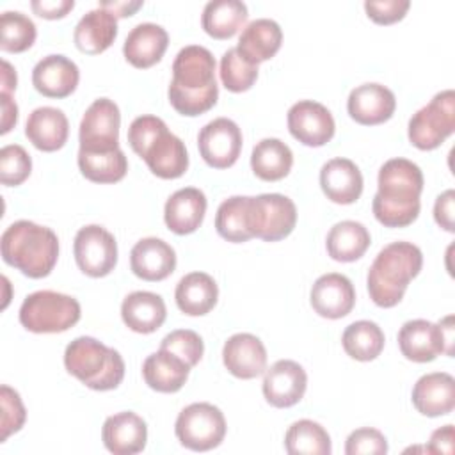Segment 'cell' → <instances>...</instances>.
Segmentation results:
<instances>
[{
    "mask_svg": "<svg viewBox=\"0 0 455 455\" xmlns=\"http://www.w3.org/2000/svg\"><path fill=\"white\" fill-rule=\"evenodd\" d=\"M167 96L172 108L187 117L201 116L217 103L215 59L208 48L188 44L178 52Z\"/></svg>",
    "mask_w": 455,
    "mask_h": 455,
    "instance_id": "6da1fadb",
    "label": "cell"
},
{
    "mask_svg": "<svg viewBox=\"0 0 455 455\" xmlns=\"http://www.w3.org/2000/svg\"><path fill=\"white\" fill-rule=\"evenodd\" d=\"M421 169L407 158L387 160L377 178V194L371 203L375 219L386 228H405L412 224L421 208L423 190Z\"/></svg>",
    "mask_w": 455,
    "mask_h": 455,
    "instance_id": "7a4b0ae2",
    "label": "cell"
},
{
    "mask_svg": "<svg viewBox=\"0 0 455 455\" xmlns=\"http://www.w3.org/2000/svg\"><path fill=\"white\" fill-rule=\"evenodd\" d=\"M130 148L162 180H176L188 169V153L180 137L156 116H139L128 128Z\"/></svg>",
    "mask_w": 455,
    "mask_h": 455,
    "instance_id": "3957f363",
    "label": "cell"
},
{
    "mask_svg": "<svg viewBox=\"0 0 455 455\" xmlns=\"http://www.w3.org/2000/svg\"><path fill=\"white\" fill-rule=\"evenodd\" d=\"M2 258L7 265L30 279L46 277L59 258V238L32 220L12 222L0 238Z\"/></svg>",
    "mask_w": 455,
    "mask_h": 455,
    "instance_id": "277c9868",
    "label": "cell"
},
{
    "mask_svg": "<svg viewBox=\"0 0 455 455\" xmlns=\"http://www.w3.org/2000/svg\"><path fill=\"white\" fill-rule=\"evenodd\" d=\"M423 267L421 249L411 242H393L386 245L373 259L366 288L370 299L379 307H393L402 299L403 293Z\"/></svg>",
    "mask_w": 455,
    "mask_h": 455,
    "instance_id": "5b68a950",
    "label": "cell"
},
{
    "mask_svg": "<svg viewBox=\"0 0 455 455\" xmlns=\"http://www.w3.org/2000/svg\"><path fill=\"white\" fill-rule=\"evenodd\" d=\"M64 366L68 373L94 391L116 389L124 379L121 354L91 336H80L66 347Z\"/></svg>",
    "mask_w": 455,
    "mask_h": 455,
    "instance_id": "8992f818",
    "label": "cell"
},
{
    "mask_svg": "<svg viewBox=\"0 0 455 455\" xmlns=\"http://www.w3.org/2000/svg\"><path fill=\"white\" fill-rule=\"evenodd\" d=\"M82 316L76 299L66 293L39 290L30 293L20 307V323L36 334H53L71 329Z\"/></svg>",
    "mask_w": 455,
    "mask_h": 455,
    "instance_id": "52a82bcc",
    "label": "cell"
},
{
    "mask_svg": "<svg viewBox=\"0 0 455 455\" xmlns=\"http://www.w3.org/2000/svg\"><path fill=\"white\" fill-rule=\"evenodd\" d=\"M455 130V92H437L425 107L409 119L407 135L414 148L432 151L439 148Z\"/></svg>",
    "mask_w": 455,
    "mask_h": 455,
    "instance_id": "ba28073f",
    "label": "cell"
},
{
    "mask_svg": "<svg viewBox=\"0 0 455 455\" xmlns=\"http://www.w3.org/2000/svg\"><path fill=\"white\" fill-rule=\"evenodd\" d=\"M226 428L222 411L208 402L187 405L174 423V434L180 444L192 451H208L217 448L224 441Z\"/></svg>",
    "mask_w": 455,
    "mask_h": 455,
    "instance_id": "9c48e42d",
    "label": "cell"
},
{
    "mask_svg": "<svg viewBox=\"0 0 455 455\" xmlns=\"http://www.w3.org/2000/svg\"><path fill=\"white\" fill-rule=\"evenodd\" d=\"M249 213L252 236L265 242L286 238L297 224L295 203L283 194H261L251 197Z\"/></svg>",
    "mask_w": 455,
    "mask_h": 455,
    "instance_id": "30bf717a",
    "label": "cell"
},
{
    "mask_svg": "<svg viewBox=\"0 0 455 455\" xmlns=\"http://www.w3.org/2000/svg\"><path fill=\"white\" fill-rule=\"evenodd\" d=\"M78 268L89 277H105L117 265V242L103 226L89 224L78 229L73 242Z\"/></svg>",
    "mask_w": 455,
    "mask_h": 455,
    "instance_id": "8fae6325",
    "label": "cell"
},
{
    "mask_svg": "<svg viewBox=\"0 0 455 455\" xmlns=\"http://www.w3.org/2000/svg\"><path fill=\"white\" fill-rule=\"evenodd\" d=\"M119 107L108 98L94 100L85 110L78 139L82 151H112L119 148Z\"/></svg>",
    "mask_w": 455,
    "mask_h": 455,
    "instance_id": "7c38bea8",
    "label": "cell"
},
{
    "mask_svg": "<svg viewBox=\"0 0 455 455\" xmlns=\"http://www.w3.org/2000/svg\"><path fill=\"white\" fill-rule=\"evenodd\" d=\"M242 132L228 117H217L206 123L197 135V148L203 160L213 169L231 167L242 151Z\"/></svg>",
    "mask_w": 455,
    "mask_h": 455,
    "instance_id": "4fadbf2b",
    "label": "cell"
},
{
    "mask_svg": "<svg viewBox=\"0 0 455 455\" xmlns=\"http://www.w3.org/2000/svg\"><path fill=\"white\" fill-rule=\"evenodd\" d=\"M288 130L293 139L309 148H320L334 137V117L329 108L313 100H302L288 110Z\"/></svg>",
    "mask_w": 455,
    "mask_h": 455,
    "instance_id": "5bb4252c",
    "label": "cell"
},
{
    "mask_svg": "<svg viewBox=\"0 0 455 455\" xmlns=\"http://www.w3.org/2000/svg\"><path fill=\"white\" fill-rule=\"evenodd\" d=\"M306 370L291 359H279L268 370H265L263 396L272 407L286 409L299 403L306 393Z\"/></svg>",
    "mask_w": 455,
    "mask_h": 455,
    "instance_id": "9a60e30c",
    "label": "cell"
},
{
    "mask_svg": "<svg viewBox=\"0 0 455 455\" xmlns=\"http://www.w3.org/2000/svg\"><path fill=\"white\" fill-rule=\"evenodd\" d=\"M309 302L320 316L338 320L352 311L355 304V290L347 275L338 272L323 274L311 286Z\"/></svg>",
    "mask_w": 455,
    "mask_h": 455,
    "instance_id": "2e32d148",
    "label": "cell"
},
{
    "mask_svg": "<svg viewBox=\"0 0 455 455\" xmlns=\"http://www.w3.org/2000/svg\"><path fill=\"white\" fill-rule=\"evenodd\" d=\"M396 108V98L382 84H363L350 91L347 100L348 116L364 126H375L389 121Z\"/></svg>",
    "mask_w": 455,
    "mask_h": 455,
    "instance_id": "e0dca14e",
    "label": "cell"
},
{
    "mask_svg": "<svg viewBox=\"0 0 455 455\" xmlns=\"http://www.w3.org/2000/svg\"><path fill=\"white\" fill-rule=\"evenodd\" d=\"M222 363L226 370L236 379H256L267 370L265 345L254 334H233L222 347Z\"/></svg>",
    "mask_w": 455,
    "mask_h": 455,
    "instance_id": "ac0fdd59",
    "label": "cell"
},
{
    "mask_svg": "<svg viewBox=\"0 0 455 455\" xmlns=\"http://www.w3.org/2000/svg\"><path fill=\"white\" fill-rule=\"evenodd\" d=\"M398 347L402 355L414 363H430L437 355L446 354L441 325L423 318L409 320L400 327Z\"/></svg>",
    "mask_w": 455,
    "mask_h": 455,
    "instance_id": "d6986e66",
    "label": "cell"
},
{
    "mask_svg": "<svg viewBox=\"0 0 455 455\" xmlns=\"http://www.w3.org/2000/svg\"><path fill=\"white\" fill-rule=\"evenodd\" d=\"M80 80L78 66L66 55H46L32 69L36 91L46 98H68Z\"/></svg>",
    "mask_w": 455,
    "mask_h": 455,
    "instance_id": "ffe728a7",
    "label": "cell"
},
{
    "mask_svg": "<svg viewBox=\"0 0 455 455\" xmlns=\"http://www.w3.org/2000/svg\"><path fill=\"white\" fill-rule=\"evenodd\" d=\"M101 439L105 448L114 455H135L146 448L148 427L139 414L123 411L105 419Z\"/></svg>",
    "mask_w": 455,
    "mask_h": 455,
    "instance_id": "44dd1931",
    "label": "cell"
},
{
    "mask_svg": "<svg viewBox=\"0 0 455 455\" xmlns=\"http://www.w3.org/2000/svg\"><path fill=\"white\" fill-rule=\"evenodd\" d=\"M411 398L419 414L446 416L455 407V379L446 371L427 373L416 380Z\"/></svg>",
    "mask_w": 455,
    "mask_h": 455,
    "instance_id": "7402d4cb",
    "label": "cell"
},
{
    "mask_svg": "<svg viewBox=\"0 0 455 455\" xmlns=\"http://www.w3.org/2000/svg\"><path fill=\"white\" fill-rule=\"evenodd\" d=\"M132 272L142 281H164L176 268V252L162 238L139 240L130 252Z\"/></svg>",
    "mask_w": 455,
    "mask_h": 455,
    "instance_id": "603a6c76",
    "label": "cell"
},
{
    "mask_svg": "<svg viewBox=\"0 0 455 455\" xmlns=\"http://www.w3.org/2000/svg\"><path fill=\"white\" fill-rule=\"evenodd\" d=\"M363 174L348 158H332L320 169V187L329 201L352 204L363 194Z\"/></svg>",
    "mask_w": 455,
    "mask_h": 455,
    "instance_id": "cb8c5ba5",
    "label": "cell"
},
{
    "mask_svg": "<svg viewBox=\"0 0 455 455\" xmlns=\"http://www.w3.org/2000/svg\"><path fill=\"white\" fill-rule=\"evenodd\" d=\"M169 46V34L156 23H139L124 39V59L137 69H148L162 60Z\"/></svg>",
    "mask_w": 455,
    "mask_h": 455,
    "instance_id": "d4e9b609",
    "label": "cell"
},
{
    "mask_svg": "<svg viewBox=\"0 0 455 455\" xmlns=\"http://www.w3.org/2000/svg\"><path fill=\"white\" fill-rule=\"evenodd\" d=\"M206 206L208 203L203 190L196 187L180 188L165 203V226L176 235H190L203 224Z\"/></svg>",
    "mask_w": 455,
    "mask_h": 455,
    "instance_id": "484cf974",
    "label": "cell"
},
{
    "mask_svg": "<svg viewBox=\"0 0 455 455\" xmlns=\"http://www.w3.org/2000/svg\"><path fill=\"white\" fill-rule=\"evenodd\" d=\"M25 135L34 148L44 153L60 149L69 135V123L66 114L55 107H39L30 112Z\"/></svg>",
    "mask_w": 455,
    "mask_h": 455,
    "instance_id": "4316f807",
    "label": "cell"
},
{
    "mask_svg": "<svg viewBox=\"0 0 455 455\" xmlns=\"http://www.w3.org/2000/svg\"><path fill=\"white\" fill-rule=\"evenodd\" d=\"M167 316L165 302L153 291H132L121 304V318L124 325L139 334L158 331Z\"/></svg>",
    "mask_w": 455,
    "mask_h": 455,
    "instance_id": "83f0119b",
    "label": "cell"
},
{
    "mask_svg": "<svg viewBox=\"0 0 455 455\" xmlns=\"http://www.w3.org/2000/svg\"><path fill=\"white\" fill-rule=\"evenodd\" d=\"M117 37V18L98 7L80 18L75 27L73 41L82 53L98 55L103 53Z\"/></svg>",
    "mask_w": 455,
    "mask_h": 455,
    "instance_id": "f1b7e54d",
    "label": "cell"
},
{
    "mask_svg": "<svg viewBox=\"0 0 455 455\" xmlns=\"http://www.w3.org/2000/svg\"><path fill=\"white\" fill-rule=\"evenodd\" d=\"M283 43V30L277 21L258 18L251 21L240 34L236 50L251 64H259L272 59Z\"/></svg>",
    "mask_w": 455,
    "mask_h": 455,
    "instance_id": "f546056e",
    "label": "cell"
},
{
    "mask_svg": "<svg viewBox=\"0 0 455 455\" xmlns=\"http://www.w3.org/2000/svg\"><path fill=\"white\" fill-rule=\"evenodd\" d=\"M190 373V366L178 355L167 350L153 352L142 363L144 382L158 393H176L180 391Z\"/></svg>",
    "mask_w": 455,
    "mask_h": 455,
    "instance_id": "4dcf8cb0",
    "label": "cell"
},
{
    "mask_svg": "<svg viewBox=\"0 0 455 455\" xmlns=\"http://www.w3.org/2000/svg\"><path fill=\"white\" fill-rule=\"evenodd\" d=\"M174 299L181 313L188 316H203L215 307L219 286L212 275L204 272H190L176 284Z\"/></svg>",
    "mask_w": 455,
    "mask_h": 455,
    "instance_id": "1f68e13d",
    "label": "cell"
},
{
    "mask_svg": "<svg viewBox=\"0 0 455 455\" xmlns=\"http://www.w3.org/2000/svg\"><path fill=\"white\" fill-rule=\"evenodd\" d=\"M371 236L364 224L355 220H341L327 233V254L334 261L350 263L359 259L370 247Z\"/></svg>",
    "mask_w": 455,
    "mask_h": 455,
    "instance_id": "d6a6232c",
    "label": "cell"
},
{
    "mask_svg": "<svg viewBox=\"0 0 455 455\" xmlns=\"http://www.w3.org/2000/svg\"><path fill=\"white\" fill-rule=\"evenodd\" d=\"M247 5L240 0H213L203 9V30L213 39L233 37L247 21Z\"/></svg>",
    "mask_w": 455,
    "mask_h": 455,
    "instance_id": "836d02e7",
    "label": "cell"
},
{
    "mask_svg": "<svg viewBox=\"0 0 455 455\" xmlns=\"http://www.w3.org/2000/svg\"><path fill=\"white\" fill-rule=\"evenodd\" d=\"M293 153L279 139L259 140L251 153V169L263 181H279L291 171Z\"/></svg>",
    "mask_w": 455,
    "mask_h": 455,
    "instance_id": "e575fe53",
    "label": "cell"
},
{
    "mask_svg": "<svg viewBox=\"0 0 455 455\" xmlns=\"http://www.w3.org/2000/svg\"><path fill=\"white\" fill-rule=\"evenodd\" d=\"M78 169L92 183H117L126 176L128 160L121 148L112 151L78 149Z\"/></svg>",
    "mask_w": 455,
    "mask_h": 455,
    "instance_id": "d590c367",
    "label": "cell"
},
{
    "mask_svg": "<svg viewBox=\"0 0 455 455\" xmlns=\"http://www.w3.org/2000/svg\"><path fill=\"white\" fill-rule=\"evenodd\" d=\"M249 201V196H233L220 203L215 215V229L219 236L233 243H242L254 238L251 231Z\"/></svg>",
    "mask_w": 455,
    "mask_h": 455,
    "instance_id": "8d00e7d4",
    "label": "cell"
},
{
    "mask_svg": "<svg viewBox=\"0 0 455 455\" xmlns=\"http://www.w3.org/2000/svg\"><path fill=\"white\" fill-rule=\"evenodd\" d=\"M384 332L382 329L370 320H357L350 323L341 336V345L347 352L355 361H373L380 355L384 348Z\"/></svg>",
    "mask_w": 455,
    "mask_h": 455,
    "instance_id": "74e56055",
    "label": "cell"
},
{
    "mask_svg": "<svg viewBox=\"0 0 455 455\" xmlns=\"http://www.w3.org/2000/svg\"><path fill=\"white\" fill-rule=\"evenodd\" d=\"M284 448L290 455H329L332 451L327 430L313 419H299L284 434Z\"/></svg>",
    "mask_w": 455,
    "mask_h": 455,
    "instance_id": "f35d334b",
    "label": "cell"
},
{
    "mask_svg": "<svg viewBox=\"0 0 455 455\" xmlns=\"http://www.w3.org/2000/svg\"><path fill=\"white\" fill-rule=\"evenodd\" d=\"M34 21L20 11H5L0 16V48L7 53H21L36 41Z\"/></svg>",
    "mask_w": 455,
    "mask_h": 455,
    "instance_id": "ab89813d",
    "label": "cell"
},
{
    "mask_svg": "<svg viewBox=\"0 0 455 455\" xmlns=\"http://www.w3.org/2000/svg\"><path fill=\"white\" fill-rule=\"evenodd\" d=\"M220 82L231 92H245L249 91L258 78V66L245 60L236 46L224 52L220 57Z\"/></svg>",
    "mask_w": 455,
    "mask_h": 455,
    "instance_id": "60d3db41",
    "label": "cell"
},
{
    "mask_svg": "<svg viewBox=\"0 0 455 455\" xmlns=\"http://www.w3.org/2000/svg\"><path fill=\"white\" fill-rule=\"evenodd\" d=\"M32 172V158L20 144L4 146L0 151V180L5 187L21 185Z\"/></svg>",
    "mask_w": 455,
    "mask_h": 455,
    "instance_id": "b9f144b4",
    "label": "cell"
},
{
    "mask_svg": "<svg viewBox=\"0 0 455 455\" xmlns=\"http://www.w3.org/2000/svg\"><path fill=\"white\" fill-rule=\"evenodd\" d=\"M160 348L172 352L181 361H185L190 368H194L204 354V343H203L201 336L190 329H176V331L169 332L162 339Z\"/></svg>",
    "mask_w": 455,
    "mask_h": 455,
    "instance_id": "7bdbcfd3",
    "label": "cell"
},
{
    "mask_svg": "<svg viewBox=\"0 0 455 455\" xmlns=\"http://www.w3.org/2000/svg\"><path fill=\"white\" fill-rule=\"evenodd\" d=\"M0 405H2L0 427H2V443H4L11 434L18 432L23 427L27 419V411L18 391H14L5 384L0 387Z\"/></svg>",
    "mask_w": 455,
    "mask_h": 455,
    "instance_id": "ee69618b",
    "label": "cell"
},
{
    "mask_svg": "<svg viewBox=\"0 0 455 455\" xmlns=\"http://www.w3.org/2000/svg\"><path fill=\"white\" fill-rule=\"evenodd\" d=\"M345 453L347 455H361V453L384 455L387 453V441L380 430L371 427H363L350 432L345 443Z\"/></svg>",
    "mask_w": 455,
    "mask_h": 455,
    "instance_id": "f6af8a7d",
    "label": "cell"
},
{
    "mask_svg": "<svg viewBox=\"0 0 455 455\" xmlns=\"http://www.w3.org/2000/svg\"><path fill=\"white\" fill-rule=\"evenodd\" d=\"M411 7L409 0H382V2H364V11L368 18L377 25H393L405 18Z\"/></svg>",
    "mask_w": 455,
    "mask_h": 455,
    "instance_id": "bcb514c9",
    "label": "cell"
},
{
    "mask_svg": "<svg viewBox=\"0 0 455 455\" xmlns=\"http://www.w3.org/2000/svg\"><path fill=\"white\" fill-rule=\"evenodd\" d=\"M453 203H455V192L451 188H448L437 196L435 204H434V219H435L437 226H441L448 233L455 231Z\"/></svg>",
    "mask_w": 455,
    "mask_h": 455,
    "instance_id": "7dc6e473",
    "label": "cell"
},
{
    "mask_svg": "<svg viewBox=\"0 0 455 455\" xmlns=\"http://www.w3.org/2000/svg\"><path fill=\"white\" fill-rule=\"evenodd\" d=\"M32 11L44 20H60L69 11H73L75 2L73 0H32L30 2Z\"/></svg>",
    "mask_w": 455,
    "mask_h": 455,
    "instance_id": "c3c4849f",
    "label": "cell"
},
{
    "mask_svg": "<svg viewBox=\"0 0 455 455\" xmlns=\"http://www.w3.org/2000/svg\"><path fill=\"white\" fill-rule=\"evenodd\" d=\"M453 425H444L437 430L432 432L428 446H425V450L428 453H444V455H451L453 453Z\"/></svg>",
    "mask_w": 455,
    "mask_h": 455,
    "instance_id": "681fc988",
    "label": "cell"
},
{
    "mask_svg": "<svg viewBox=\"0 0 455 455\" xmlns=\"http://www.w3.org/2000/svg\"><path fill=\"white\" fill-rule=\"evenodd\" d=\"M0 100H2V130H0V133L5 135L18 123V105L7 92H2Z\"/></svg>",
    "mask_w": 455,
    "mask_h": 455,
    "instance_id": "f907efd6",
    "label": "cell"
},
{
    "mask_svg": "<svg viewBox=\"0 0 455 455\" xmlns=\"http://www.w3.org/2000/svg\"><path fill=\"white\" fill-rule=\"evenodd\" d=\"M144 5L142 0H137V2H101L98 7L112 12L116 18H128V16H133L140 7Z\"/></svg>",
    "mask_w": 455,
    "mask_h": 455,
    "instance_id": "816d5d0a",
    "label": "cell"
},
{
    "mask_svg": "<svg viewBox=\"0 0 455 455\" xmlns=\"http://www.w3.org/2000/svg\"><path fill=\"white\" fill-rule=\"evenodd\" d=\"M16 82L18 78L14 68L7 60H2V92L11 94V91L16 89Z\"/></svg>",
    "mask_w": 455,
    "mask_h": 455,
    "instance_id": "f5cc1de1",
    "label": "cell"
},
{
    "mask_svg": "<svg viewBox=\"0 0 455 455\" xmlns=\"http://www.w3.org/2000/svg\"><path fill=\"white\" fill-rule=\"evenodd\" d=\"M443 334H444V343H446V355H453V316L448 315L439 322Z\"/></svg>",
    "mask_w": 455,
    "mask_h": 455,
    "instance_id": "db71d44e",
    "label": "cell"
}]
</instances>
